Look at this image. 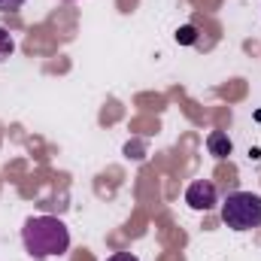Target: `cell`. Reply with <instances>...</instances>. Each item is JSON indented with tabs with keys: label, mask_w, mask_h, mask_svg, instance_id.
Instances as JSON below:
<instances>
[{
	"label": "cell",
	"mask_w": 261,
	"mask_h": 261,
	"mask_svg": "<svg viewBox=\"0 0 261 261\" xmlns=\"http://www.w3.org/2000/svg\"><path fill=\"white\" fill-rule=\"evenodd\" d=\"M21 243L31 258L46 261L55 255H64L70 249V231L55 216H31L21 228Z\"/></svg>",
	"instance_id": "1"
},
{
	"label": "cell",
	"mask_w": 261,
	"mask_h": 261,
	"mask_svg": "<svg viewBox=\"0 0 261 261\" xmlns=\"http://www.w3.org/2000/svg\"><path fill=\"white\" fill-rule=\"evenodd\" d=\"M222 222L231 231H252L261 228V195L252 192H231L222 200Z\"/></svg>",
	"instance_id": "2"
},
{
	"label": "cell",
	"mask_w": 261,
	"mask_h": 261,
	"mask_svg": "<svg viewBox=\"0 0 261 261\" xmlns=\"http://www.w3.org/2000/svg\"><path fill=\"white\" fill-rule=\"evenodd\" d=\"M186 203L192 210H197V213H206V210H213L219 203V192H216V186L210 179H195L186 189Z\"/></svg>",
	"instance_id": "3"
},
{
	"label": "cell",
	"mask_w": 261,
	"mask_h": 261,
	"mask_svg": "<svg viewBox=\"0 0 261 261\" xmlns=\"http://www.w3.org/2000/svg\"><path fill=\"white\" fill-rule=\"evenodd\" d=\"M206 149H210L213 158H228V155L234 152V143H231V137H228L225 130H213V134L206 137Z\"/></svg>",
	"instance_id": "4"
},
{
	"label": "cell",
	"mask_w": 261,
	"mask_h": 261,
	"mask_svg": "<svg viewBox=\"0 0 261 261\" xmlns=\"http://www.w3.org/2000/svg\"><path fill=\"white\" fill-rule=\"evenodd\" d=\"M15 52V43H12V37H9V31L6 28H0V64L9 58Z\"/></svg>",
	"instance_id": "5"
},
{
	"label": "cell",
	"mask_w": 261,
	"mask_h": 261,
	"mask_svg": "<svg viewBox=\"0 0 261 261\" xmlns=\"http://www.w3.org/2000/svg\"><path fill=\"white\" fill-rule=\"evenodd\" d=\"M197 40V31L192 24H186V28H179V34H176V43H182V46H192Z\"/></svg>",
	"instance_id": "6"
},
{
	"label": "cell",
	"mask_w": 261,
	"mask_h": 261,
	"mask_svg": "<svg viewBox=\"0 0 261 261\" xmlns=\"http://www.w3.org/2000/svg\"><path fill=\"white\" fill-rule=\"evenodd\" d=\"M21 6H24V0H0V12H15Z\"/></svg>",
	"instance_id": "7"
},
{
	"label": "cell",
	"mask_w": 261,
	"mask_h": 261,
	"mask_svg": "<svg viewBox=\"0 0 261 261\" xmlns=\"http://www.w3.org/2000/svg\"><path fill=\"white\" fill-rule=\"evenodd\" d=\"M107 261H140L137 255H130V252H116V255H110Z\"/></svg>",
	"instance_id": "8"
}]
</instances>
